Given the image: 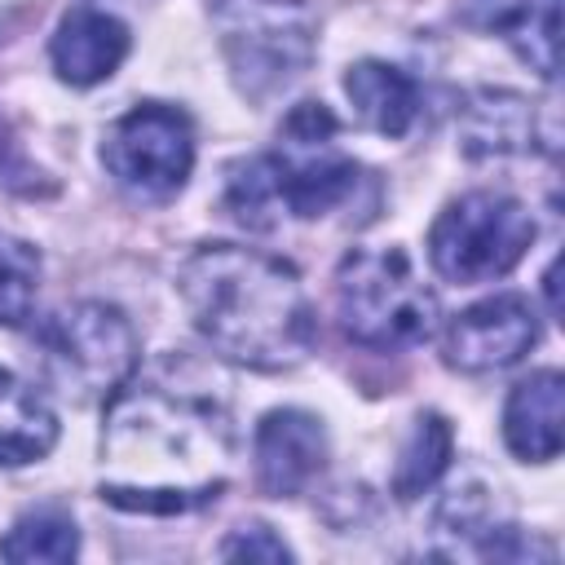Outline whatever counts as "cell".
Returning a JSON list of instances; mask_svg holds the SVG:
<instances>
[{"label": "cell", "instance_id": "1", "mask_svg": "<svg viewBox=\"0 0 565 565\" xmlns=\"http://www.w3.org/2000/svg\"><path fill=\"white\" fill-rule=\"evenodd\" d=\"M234 468V428L221 402L163 388L119 384L106 402L102 486L124 512L177 516L212 503Z\"/></svg>", "mask_w": 565, "mask_h": 565}, {"label": "cell", "instance_id": "2", "mask_svg": "<svg viewBox=\"0 0 565 565\" xmlns=\"http://www.w3.org/2000/svg\"><path fill=\"white\" fill-rule=\"evenodd\" d=\"M177 291L194 331L230 362L252 371H291L318 340L300 274L256 247L203 243L177 269Z\"/></svg>", "mask_w": 565, "mask_h": 565}, {"label": "cell", "instance_id": "3", "mask_svg": "<svg viewBox=\"0 0 565 565\" xmlns=\"http://www.w3.org/2000/svg\"><path fill=\"white\" fill-rule=\"evenodd\" d=\"M335 115L322 102H300L282 119V150L252 154L225 177V207L247 230H274L282 216L318 221L353 203L362 185L358 159L335 150Z\"/></svg>", "mask_w": 565, "mask_h": 565}, {"label": "cell", "instance_id": "4", "mask_svg": "<svg viewBox=\"0 0 565 565\" xmlns=\"http://www.w3.org/2000/svg\"><path fill=\"white\" fill-rule=\"evenodd\" d=\"M335 318L353 344L411 349L437 327V296L402 247H353L335 269Z\"/></svg>", "mask_w": 565, "mask_h": 565}, {"label": "cell", "instance_id": "5", "mask_svg": "<svg viewBox=\"0 0 565 565\" xmlns=\"http://www.w3.org/2000/svg\"><path fill=\"white\" fill-rule=\"evenodd\" d=\"M212 26L234 88L256 106L291 88L318 49V22L305 0H216Z\"/></svg>", "mask_w": 565, "mask_h": 565}, {"label": "cell", "instance_id": "6", "mask_svg": "<svg viewBox=\"0 0 565 565\" xmlns=\"http://www.w3.org/2000/svg\"><path fill=\"white\" fill-rule=\"evenodd\" d=\"M534 243V216L503 190H472L450 199L428 230V260L446 282L503 278Z\"/></svg>", "mask_w": 565, "mask_h": 565}, {"label": "cell", "instance_id": "7", "mask_svg": "<svg viewBox=\"0 0 565 565\" xmlns=\"http://www.w3.org/2000/svg\"><path fill=\"white\" fill-rule=\"evenodd\" d=\"M40 344L53 384L79 402L110 397L119 384H128L141 353L132 322L106 300H79L62 309L40 331Z\"/></svg>", "mask_w": 565, "mask_h": 565}, {"label": "cell", "instance_id": "8", "mask_svg": "<svg viewBox=\"0 0 565 565\" xmlns=\"http://www.w3.org/2000/svg\"><path fill=\"white\" fill-rule=\"evenodd\" d=\"M102 163L132 199H172L194 168V128L185 110L141 102L119 115L102 137Z\"/></svg>", "mask_w": 565, "mask_h": 565}, {"label": "cell", "instance_id": "9", "mask_svg": "<svg viewBox=\"0 0 565 565\" xmlns=\"http://www.w3.org/2000/svg\"><path fill=\"white\" fill-rule=\"evenodd\" d=\"M539 344V313L525 296L499 291L490 300L468 305L450 327H446V362L468 375L503 371L521 362Z\"/></svg>", "mask_w": 565, "mask_h": 565}, {"label": "cell", "instance_id": "10", "mask_svg": "<svg viewBox=\"0 0 565 565\" xmlns=\"http://www.w3.org/2000/svg\"><path fill=\"white\" fill-rule=\"evenodd\" d=\"M322 463H327V433H322L318 415H309L300 406H282L256 424L252 468H256L260 494L291 499L322 472Z\"/></svg>", "mask_w": 565, "mask_h": 565}, {"label": "cell", "instance_id": "11", "mask_svg": "<svg viewBox=\"0 0 565 565\" xmlns=\"http://www.w3.org/2000/svg\"><path fill=\"white\" fill-rule=\"evenodd\" d=\"M128 26L106 13V9H71L53 40H49V57H53V71L62 84L71 88H93L102 79H110L119 71V62L128 57Z\"/></svg>", "mask_w": 565, "mask_h": 565}, {"label": "cell", "instance_id": "12", "mask_svg": "<svg viewBox=\"0 0 565 565\" xmlns=\"http://www.w3.org/2000/svg\"><path fill=\"white\" fill-rule=\"evenodd\" d=\"M543 141V119L534 102L508 88H477L459 110V146L472 159L525 154Z\"/></svg>", "mask_w": 565, "mask_h": 565}, {"label": "cell", "instance_id": "13", "mask_svg": "<svg viewBox=\"0 0 565 565\" xmlns=\"http://www.w3.org/2000/svg\"><path fill=\"white\" fill-rule=\"evenodd\" d=\"M565 380L561 371H534L512 384L503 402V441L521 463H547L561 455Z\"/></svg>", "mask_w": 565, "mask_h": 565}, {"label": "cell", "instance_id": "14", "mask_svg": "<svg viewBox=\"0 0 565 565\" xmlns=\"http://www.w3.org/2000/svg\"><path fill=\"white\" fill-rule=\"evenodd\" d=\"M477 4L481 13H472V22L508 40L530 71H539L543 79H556L561 0H477Z\"/></svg>", "mask_w": 565, "mask_h": 565}, {"label": "cell", "instance_id": "15", "mask_svg": "<svg viewBox=\"0 0 565 565\" xmlns=\"http://www.w3.org/2000/svg\"><path fill=\"white\" fill-rule=\"evenodd\" d=\"M344 93L358 119L380 137H406L419 115V84L402 66H388L375 57H362L344 71Z\"/></svg>", "mask_w": 565, "mask_h": 565}, {"label": "cell", "instance_id": "16", "mask_svg": "<svg viewBox=\"0 0 565 565\" xmlns=\"http://www.w3.org/2000/svg\"><path fill=\"white\" fill-rule=\"evenodd\" d=\"M57 446L53 406L13 371L0 366V468H22Z\"/></svg>", "mask_w": 565, "mask_h": 565}, {"label": "cell", "instance_id": "17", "mask_svg": "<svg viewBox=\"0 0 565 565\" xmlns=\"http://www.w3.org/2000/svg\"><path fill=\"white\" fill-rule=\"evenodd\" d=\"M450 450H455L450 424L437 411L419 415L411 437H406V446H402V455H397V463H393V494L397 499H419L446 472Z\"/></svg>", "mask_w": 565, "mask_h": 565}, {"label": "cell", "instance_id": "18", "mask_svg": "<svg viewBox=\"0 0 565 565\" xmlns=\"http://www.w3.org/2000/svg\"><path fill=\"white\" fill-rule=\"evenodd\" d=\"M79 552V530L66 512L40 508L13 521V530L0 539V556L18 565H40V561H71Z\"/></svg>", "mask_w": 565, "mask_h": 565}, {"label": "cell", "instance_id": "19", "mask_svg": "<svg viewBox=\"0 0 565 565\" xmlns=\"http://www.w3.org/2000/svg\"><path fill=\"white\" fill-rule=\"evenodd\" d=\"M35 287H40V252L26 238L0 234V322L18 327L35 309Z\"/></svg>", "mask_w": 565, "mask_h": 565}, {"label": "cell", "instance_id": "20", "mask_svg": "<svg viewBox=\"0 0 565 565\" xmlns=\"http://www.w3.org/2000/svg\"><path fill=\"white\" fill-rule=\"evenodd\" d=\"M225 561H291V547L269 525H243L221 543Z\"/></svg>", "mask_w": 565, "mask_h": 565}]
</instances>
